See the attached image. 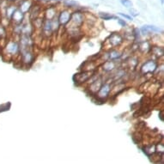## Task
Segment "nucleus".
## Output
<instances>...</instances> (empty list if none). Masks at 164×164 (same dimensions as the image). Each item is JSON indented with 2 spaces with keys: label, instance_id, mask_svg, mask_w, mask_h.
I'll list each match as a JSON object with an SVG mask.
<instances>
[{
  "label": "nucleus",
  "instance_id": "f257e3e1",
  "mask_svg": "<svg viewBox=\"0 0 164 164\" xmlns=\"http://www.w3.org/2000/svg\"><path fill=\"white\" fill-rule=\"evenodd\" d=\"M157 68V64L156 62H155L154 60H149L146 63L144 64V66L141 68V71L144 74H147V73H152L154 72Z\"/></svg>",
  "mask_w": 164,
  "mask_h": 164
},
{
  "label": "nucleus",
  "instance_id": "f03ea898",
  "mask_svg": "<svg viewBox=\"0 0 164 164\" xmlns=\"http://www.w3.org/2000/svg\"><path fill=\"white\" fill-rule=\"evenodd\" d=\"M92 74H93L92 71H83L82 73L76 74V76L74 77H77V83H84V82L88 81L90 79V77H91Z\"/></svg>",
  "mask_w": 164,
  "mask_h": 164
},
{
  "label": "nucleus",
  "instance_id": "7ed1b4c3",
  "mask_svg": "<svg viewBox=\"0 0 164 164\" xmlns=\"http://www.w3.org/2000/svg\"><path fill=\"white\" fill-rule=\"evenodd\" d=\"M111 89H110V85L106 83L100 86V90H98V97L101 99L107 98L108 96V94L110 92Z\"/></svg>",
  "mask_w": 164,
  "mask_h": 164
},
{
  "label": "nucleus",
  "instance_id": "20e7f679",
  "mask_svg": "<svg viewBox=\"0 0 164 164\" xmlns=\"http://www.w3.org/2000/svg\"><path fill=\"white\" fill-rule=\"evenodd\" d=\"M109 43L113 46H119L121 42H122V38L120 34L116 33H113V34L110 35L109 37Z\"/></svg>",
  "mask_w": 164,
  "mask_h": 164
},
{
  "label": "nucleus",
  "instance_id": "39448f33",
  "mask_svg": "<svg viewBox=\"0 0 164 164\" xmlns=\"http://www.w3.org/2000/svg\"><path fill=\"white\" fill-rule=\"evenodd\" d=\"M22 58H23V61L26 64H31L33 60V53L31 52H29V50H23V53H22Z\"/></svg>",
  "mask_w": 164,
  "mask_h": 164
},
{
  "label": "nucleus",
  "instance_id": "423d86ee",
  "mask_svg": "<svg viewBox=\"0 0 164 164\" xmlns=\"http://www.w3.org/2000/svg\"><path fill=\"white\" fill-rule=\"evenodd\" d=\"M161 29L156 26H150V25H146V26H144L142 29H141V32L143 34H146L148 33H150V32H160Z\"/></svg>",
  "mask_w": 164,
  "mask_h": 164
},
{
  "label": "nucleus",
  "instance_id": "0eeeda50",
  "mask_svg": "<svg viewBox=\"0 0 164 164\" xmlns=\"http://www.w3.org/2000/svg\"><path fill=\"white\" fill-rule=\"evenodd\" d=\"M19 50V46L16 42H10L7 46V51L10 54H16Z\"/></svg>",
  "mask_w": 164,
  "mask_h": 164
},
{
  "label": "nucleus",
  "instance_id": "6e6552de",
  "mask_svg": "<svg viewBox=\"0 0 164 164\" xmlns=\"http://www.w3.org/2000/svg\"><path fill=\"white\" fill-rule=\"evenodd\" d=\"M70 19V15L69 12L67 11H64L60 14L59 18V22L60 24H66Z\"/></svg>",
  "mask_w": 164,
  "mask_h": 164
},
{
  "label": "nucleus",
  "instance_id": "1a4fd4ad",
  "mask_svg": "<svg viewBox=\"0 0 164 164\" xmlns=\"http://www.w3.org/2000/svg\"><path fill=\"white\" fill-rule=\"evenodd\" d=\"M72 21L73 23H75L77 25H80L83 21V16L82 14L78 13V12H76L72 15Z\"/></svg>",
  "mask_w": 164,
  "mask_h": 164
},
{
  "label": "nucleus",
  "instance_id": "9d476101",
  "mask_svg": "<svg viewBox=\"0 0 164 164\" xmlns=\"http://www.w3.org/2000/svg\"><path fill=\"white\" fill-rule=\"evenodd\" d=\"M103 70H106V71H110V70H112L114 67H115V65H114V63L113 62V61H107V62H105L104 63V65H103Z\"/></svg>",
  "mask_w": 164,
  "mask_h": 164
},
{
  "label": "nucleus",
  "instance_id": "9b49d317",
  "mask_svg": "<svg viewBox=\"0 0 164 164\" xmlns=\"http://www.w3.org/2000/svg\"><path fill=\"white\" fill-rule=\"evenodd\" d=\"M12 16H13V18H14L17 23H20V22L23 20V12H20V11H18V10H15V12L13 13Z\"/></svg>",
  "mask_w": 164,
  "mask_h": 164
},
{
  "label": "nucleus",
  "instance_id": "f8f14e48",
  "mask_svg": "<svg viewBox=\"0 0 164 164\" xmlns=\"http://www.w3.org/2000/svg\"><path fill=\"white\" fill-rule=\"evenodd\" d=\"M30 5H31V3H30V2H29V1L23 2V3H22V5H21V10H22V12H23V13L27 12V11L29 10Z\"/></svg>",
  "mask_w": 164,
  "mask_h": 164
},
{
  "label": "nucleus",
  "instance_id": "ddd939ff",
  "mask_svg": "<svg viewBox=\"0 0 164 164\" xmlns=\"http://www.w3.org/2000/svg\"><path fill=\"white\" fill-rule=\"evenodd\" d=\"M52 29H53V24H52V22L51 21H46V23H45V24H44V28H43V30H44V32L45 33H49V32H51V30H52Z\"/></svg>",
  "mask_w": 164,
  "mask_h": 164
},
{
  "label": "nucleus",
  "instance_id": "4468645a",
  "mask_svg": "<svg viewBox=\"0 0 164 164\" xmlns=\"http://www.w3.org/2000/svg\"><path fill=\"white\" fill-rule=\"evenodd\" d=\"M120 56H121V54H120V53L118 52V51H112V52H110V53H109V58H110L111 59H113V60L120 59Z\"/></svg>",
  "mask_w": 164,
  "mask_h": 164
},
{
  "label": "nucleus",
  "instance_id": "2eb2a0df",
  "mask_svg": "<svg viewBox=\"0 0 164 164\" xmlns=\"http://www.w3.org/2000/svg\"><path fill=\"white\" fill-rule=\"evenodd\" d=\"M100 16L104 20H110V19H115L116 18L113 16H111L107 13H102V12H100Z\"/></svg>",
  "mask_w": 164,
  "mask_h": 164
},
{
  "label": "nucleus",
  "instance_id": "dca6fc26",
  "mask_svg": "<svg viewBox=\"0 0 164 164\" xmlns=\"http://www.w3.org/2000/svg\"><path fill=\"white\" fill-rule=\"evenodd\" d=\"M120 2L126 8H131L132 6V2L130 1V0H120Z\"/></svg>",
  "mask_w": 164,
  "mask_h": 164
},
{
  "label": "nucleus",
  "instance_id": "f3484780",
  "mask_svg": "<svg viewBox=\"0 0 164 164\" xmlns=\"http://www.w3.org/2000/svg\"><path fill=\"white\" fill-rule=\"evenodd\" d=\"M15 10H16V9H15L14 7H10V8H8V10H7V16H8L9 17H10V16L13 15V13L15 12Z\"/></svg>",
  "mask_w": 164,
  "mask_h": 164
},
{
  "label": "nucleus",
  "instance_id": "a211bd4d",
  "mask_svg": "<svg viewBox=\"0 0 164 164\" xmlns=\"http://www.w3.org/2000/svg\"><path fill=\"white\" fill-rule=\"evenodd\" d=\"M129 11H130V13H131L132 16H138V14H139V13H138V12H137L135 9H130V10H129Z\"/></svg>",
  "mask_w": 164,
  "mask_h": 164
},
{
  "label": "nucleus",
  "instance_id": "6ab92c4d",
  "mask_svg": "<svg viewBox=\"0 0 164 164\" xmlns=\"http://www.w3.org/2000/svg\"><path fill=\"white\" fill-rule=\"evenodd\" d=\"M153 146H154V145H153ZM153 146H152V145H150V146H148L147 148L145 147V149H144V153H145V154H147V152H148V149H149V148H150V150H151V148H152ZM154 150H156V149H153V150H152V151H151V150H150V153H152V154H154V153H155V151H154Z\"/></svg>",
  "mask_w": 164,
  "mask_h": 164
},
{
  "label": "nucleus",
  "instance_id": "aec40b11",
  "mask_svg": "<svg viewBox=\"0 0 164 164\" xmlns=\"http://www.w3.org/2000/svg\"><path fill=\"white\" fill-rule=\"evenodd\" d=\"M118 23H119L121 26H123V27H125V26L126 25V23L125 21H123L122 19H118Z\"/></svg>",
  "mask_w": 164,
  "mask_h": 164
},
{
  "label": "nucleus",
  "instance_id": "412c9836",
  "mask_svg": "<svg viewBox=\"0 0 164 164\" xmlns=\"http://www.w3.org/2000/svg\"><path fill=\"white\" fill-rule=\"evenodd\" d=\"M120 15L121 16H123V17H125V18L128 19V20H132V17H131V16H127V15H126V14H123V13H120Z\"/></svg>",
  "mask_w": 164,
  "mask_h": 164
},
{
  "label": "nucleus",
  "instance_id": "4be33fe9",
  "mask_svg": "<svg viewBox=\"0 0 164 164\" xmlns=\"http://www.w3.org/2000/svg\"><path fill=\"white\" fill-rule=\"evenodd\" d=\"M66 4H68V5H71V4H77V2H72V1H70V2H66Z\"/></svg>",
  "mask_w": 164,
  "mask_h": 164
}]
</instances>
